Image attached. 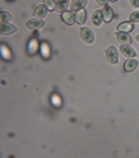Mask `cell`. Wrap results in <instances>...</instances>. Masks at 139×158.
<instances>
[{
    "instance_id": "cell-1",
    "label": "cell",
    "mask_w": 139,
    "mask_h": 158,
    "mask_svg": "<svg viewBox=\"0 0 139 158\" xmlns=\"http://www.w3.org/2000/svg\"><path fill=\"white\" fill-rule=\"evenodd\" d=\"M81 38L86 44H93L95 42V34L89 27H82L81 28Z\"/></svg>"
},
{
    "instance_id": "cell-2",
    "label": "cell",
    "mask_w": 139,
    "mask_h": 158,
    "mask_svg": "<svg viewBox=\"0 0 139 158\" xmlns=\"http://www.w3.org/2000/svg\"><path fill=\"white\" fill-rule=\"evenodd\" d=\"M106 59L111 64H117L118 63V52H117V49L114 46H109L106 49Z\"/></svg>"
},
{
    "instance_id": "cell-3",
    "label": "cell",
    "mask_w": 139,
    "mask_h": 158,
    "mask_svg": "<svg viewBox=\"0 0 139 158\" xmlns=\"http://www.w3.org/2000/svg\"><path fill=\"white\" fill-rule=\"evenodd\" d=\"M43 18H31V20L27 21V28L28 30H42L44 27Z\"/></svg>"
},
{
    "instance_id": "cell-4",
    "label": "cell",
    "mask_w": 139,
    "mask_h": 158,
    "mask_svg": "<svg viewBox=\"0 0 139 158\" xmlns=\"http://www.w3.org/2000/svg\"><path fill=\"white\" fill-rule=\"evenodd\" d=\"M86 4H88V0H74L70 4V10H71V13H78L85 9Z\"/></svg>"
},
{
    "instance_id": "cell-5",
    "label": "cell",
    "mask_w": 139,
    "mask_h": 158,
    "mask_svg": "<svg viewBox=\"0 0 139 158\" xmlns=\"http://www.w3.org/2000/svg\"><path fill=\"white\" fill-rule=\"evenodd\" d=\"M120 52H121L122 55H124L125 57H135L136 56V52L135 49L131 46V45H125V44H121V46H120Z\"/></svg>"
},
{
    "instance_id": "cell-6",
    "label": "cell",
    "mask_w": 139,
    "mask_h": 158,
    "mask_svg": "<svg viewBox=\"0 0 139 158\" xmlns=\"http://www.w3.org/2000/svg\"><path fill=\"white\" fill-rule=\"evenodd\" d=\"M0 32H2V35H10V34L17 32V27H14L13 24H9V23H2Z\"/></svg>"
},
{
    "instance_id": "cell-7",
    "label": "cell",
    "mask_w": 139,
    "mask_h": 158,
    "mask_svg": "<svg viewBox=\"0 0 139 158\" xmlns=\"http://www.w3.org/2000/svg\"><path fill=\"white\" fill-rule=\"evenodd\" d=\"M103 11L102 10H96V11H93V14H92V23H93V25H96V27H100L102 23H103Z\"/></svg>"
},
{
    "instance_id": "cell-8",
    "label": "cell",
    "mask_w": 139,
    "mask_h": 158,
    "mask_svg": "<svg viewBox=\"0 0 139 158\" xmlns=\"http://www.w3.org/2000/svg\"><path fill=\"white\" fill-rule=\"evenodd\" d=\"M136 67H138V60L135 57H129V59L125 60V63H124L125 72H133Z\"/></svg>"
},
{
    "instance_id": "cell-9",
    "label": "cell",
    "mask_w": 139,
    "mask_h": 158,
    "mask_svg": "<svg viewBox=\"0 0 139 158\" xmlns=\"http://www.w3.org/2000/svg\"><path fill=\"white\" fill-rule=\"evenodd\" d=\"M115 38L120 44H125V45H131V36L128 35V32H121V31H117L115 34Z\"/></svg>"
},
{
    "instance_id": "cell-10",
    "label": "cell",
    "mask_w": 139,
    "mask_h": 158,
    "mask_svg": "<svg viewBox=\"0 0 139 158\" xmlns=\"http://www.w3.org/2000/svg\"><path fill=\"white\" fill-rule=\"evenodd\" d=\"M61 20L64 21L67 25H72L74 23H77V18H75L74 13H61Z\"/></svg>"
},
{
    "instance_id": "cell-11",
    "label": "cell",
    "mask_w": 139,
    "mask_h": 158,
    "mask_svg": "<svg viewBox=\"0 0 139 158\" xmlns=\"http://www.w3.org/2000/svg\"><path fill=\"white\" fill-rule=\"evenodd\" d=\"M48 7L44 6V4H41V6H38L35 9V11H33V14H35V18H44L46 15H48Z\"/></svg>"
},
{
    "instance_id": "cell-12",
    "label": "cell",
    "mask_w": 139,
    "mask_h": 158,
    "mask_svg": "<svg viewBox=\"0 0 139 158\" xmlns=\"http://www.w3.org/2000/svg\"><path fill=\"white\" fill-rule=\"evenodd\" d=\"M70 7V0H56V11H65V10Z\"/></svg>"
},
{
    "instance_id": "cell-13",
    "label": "cell",
    "mask_w": 139,
    "mask_h": 158,
    "mask_svg": "<svg viewBox=\"0 0 139 158\" xmlns=\"http://www.w3.org/2000/svg\"><path fill=\"white\" fill-rule=\"evenodd\" d=\"M103 18H104V21H107V23H110V21L113 20V17H114V14H113V9L107 4V6H104L103 7Z\"/></svg>"
},
{
    "instance_id": "cell-14",
    "label": "cell",
    "mask_w": 139,
    "mask_h": 158,
    "mask_svg": "<svg viewBox=\"0 0 139 158\" xmlns=\"http://www.w3.org/2000/svg\"><path fill=\"white\" fill-rule=\"evenodd\" d=\"M133 30V23H121V24H118V27H117V31H121V32H128L129 34L131 31Z\"/></svg>"
},
{
    "instance_id": "cell-15",
    "label": "cell",
    "mask_w": 139,
    "mask_h": 158,
    "mask_svg": "<svg viewBox=\"0 0 139 158\" xmlns=\"http://www.w3.org/2000/svg\"><path fill=\"white\" fill-rule=\"evenodd\" d=\"M75 18H77V24H83V23L86 21V11L85 10L78 11L77 15H75Z\"/></svg>"
},
{
    "instance_id": "cell-16",
    "label": "cell",
    "mask_w": 139,
    "mask_h": 158,
    "mask_svg": "<svg viewBox=\"0 0 139 158\" xmlns=\"http://www.w3.org/2000/svg\"><path fill=\"white\" fill-rule=\"evenodd\" d=\"M43 4L48 7L49 10H54V9H56V0H43Z\"/></svg>"
},
{
    "instance_id": "cell-17",
    "label": "cell",
    "mask_w": 139,
    "mask_h": 158,
    "mask_svg": "<svg viewBox=\"0 0 139 158\" xmlns=\"http://www.w3.org/2000/svg\"><path fill=\"white\" fill-rule=\"evenodd\" d=\"M11 21V14L9 11H2V23H10Z\"/></svg>"
},
{
    "instance_id": "cell-18",
    "label": "cell",
    "mask_w": 139,
    "mask_h": 158,
    "mask_svg": "<svg viewBox=\"0 0 139 158\" xmlns=\"http://www.w3.org/2000/svg\"><path fill=\"white\" fill-rule=\"evenodd\" d=\"M129 21H131V23H139V10H136V11L131 13Z\"/></svg>"
},
{
    "instance_id": "cell-19",
    "label": "cell",
    "mask_w": 139,
    "mask_h": 158,
    "mask_svg": "<svg viewBox=\"0 0 139 158\" xmlns=\"http://www.w3.org/2000/svg\"><path fill=\"white\" fill-rule=\"evenodd\" d=\"M129 4L133 9H139V0H129Z\"/></svg>"
},
{
    "instance_id": "cell-20",
    "label": "cell",
    "mask_w": 139,
    "mask_h": 158,
    "mask_svg": "<svg viewBox=\"0 0 139 158\" xmlns=\"http://www.w3.org/2000/svg\"><path fill=\"white\" fill-rule=\"evenodd\" d=\"M96 3H98L99 6L104 7V6H107V3H109V0H96Z\"/></svg>"
},
{
    "instance_id": "cell-21",
    "label": "cell",
    "mask_w": 139,
    "mask_h": 158,
    "mask_svg": "<svg viewBox=\"0 0 139 158\" xmlns=\"http://www.w3.org/2000/svg\"><path fill=\"white\" fill-rule=\"evenodd\" d=\"M136 42H139V34L136 35Z\"/></svg>"
},
{
    "instance_id": "cell-22",
    "label": "cell",
    "mask_w": 139,
    "mask_h": 158,
    "mask_svg": "<svg viewBox=\"0 0 139 158\" xmlns=\"http://www.w3.org/2000/svg\"><path fill=\"white\" fill-rule=\"evenodd\" d=\"M111 2H117V0H111Z\"/></svg>"
}]
</instances>
